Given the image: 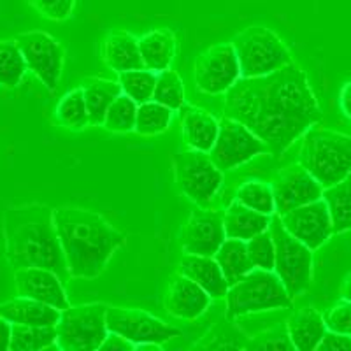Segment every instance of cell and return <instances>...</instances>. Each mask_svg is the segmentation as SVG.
Listing matches in <instances>:
<instances>
[{"instance_id": "484cf974", "label": "cell", "mask_w": 351, "mask_h": 351, "mask_svg": "<svg viewBox=\"0 0 351 351\" xmlns=\"http://www.w3.org/2000/svg\"><path fill=\"white\" fill-rule=\"evenodd\" d=\"M81 88L86 100L90 123L92 127H102L111 104L123 93L120 81L106 80V77H88L83 81Z\"/></svg>"}, {"instance_id": "4dcf8cb0", "label": "cell", "mask_w": 351, "mask_h": 351, "mask_svg": "<svg viewBox=\"0 0 351 351\" xmlns=\"http://www.w3.org/2000/svg\"><path fill=\"white\" fill-rule=\"evenodd\" d=\"M172 109L167 106L160 104L156 100H148L137 108L136 118V130L139 136L153 137L158 134H164L172 121Z\"/></svg>"}, {"instance_id": "e0dca14e", "label": "cell", "mask_w": 351, "mask_h": 351, "mask_svg": "<svg viewBox=\"0 0 351 351\" xmlns=\"http://www.w3.org/2000/svg\"><path fill=\"white\" fill-rule=\"evenodd\" d=\"M14 285L20 297L39 300L56 309H67L71 306L65 293L64 280L56 272L43 267H23L14 271Z\"/></svg>"}, {"instance_id": "4fadbf2b", "label": "cell", "mask_w": 351, "mask_h": 351, "mask_svg": "<svg viewBox=\"0 0 351 351\" xmlns=\"http://www.w3.org/2000/svg\"><path fill=\"white\" fill-rule=\"evenodd\" d=\"M106 319H108L109 332L123 335L125 339L134 343L136 350L143 344L162 346L167 341L181 335V330L178 327L167 325L164 319L156 318L146 311H141V309L109 306Z\"/></svg>"}, {"instance_id": "277c9868", "label": "cell", "mask_w": 351, "mask_h": 351, "mask_svg": "<svg viewBox=\"0 0 351 351\" xmlns=\"http://www.w3.org/2000/svg\"><path fill=\"white\" fill-rule=\"evenodd\" d=\"M300 139L299 164L311 172L322 186H332L351 174V136L311 127Z\"/></svg>"}, {"instance_id": "8992f818", "label": "cell", "mask_w": 351, "mask_h": 351, "mask_svg": "<svg viewBox=\"0 0 351 351\" xmlns=\"http://www.w3.org/2000/svg\"><path fill=\"white\" fill-rule=\"evenodd\" d=\"M232 44L239 58L241 77L267 76L293 62L287 44L267 27H247L232 39Z\"/></svg>"}, {"instance_id": "30bf717a", "label": "cell", "mask_w": 351, "mask_h": 351, "mask_svg": "<svg viewBox=\"0 0 351 351\" xmlns=\"http://www.w3.org/2000/svg\"><path fill=\"white\" fill-rule=\"evenodd\" d=\"M209 155L215 160V164L225 172L247 164L255 156L271 155V149L246 125L223 116L219 120L218 137Z\"/></svg>"}, {"instance_id": "9a60e30c", "label": "cell", "mask_w": 351, "mask_h": 351, "mask_svg": "<svg viewBox=\"0 0 351 351\" xmlns=\"http://www.w3.org/2000/svg\"><path fill=\"white\" fill-rule=\"evenodd\" d=\"M272 192L276 200V213L285 215L304 204L315 202L324 195V186L307 172L302 165L290 164L281 169L272 180Z\"/></svg>"}, {"instance_id": "7c38bea8", "label": "cell", "mask_w": 351, "mask_h": 351, "mask_svg": "<svg viewBox=\"0 0 351 351\" xmlns=\"http://www.w3.org/2000/svg\"><path fill=\"white\" fill-rule=\"evenodd\" d=\"M193 76L200 93H227L241 80V65L234 44L219 43L200 53L195 60Z\"/></svg>"}, {"instance_id": "d6a6232c", "label": "cell", "mask_w": 351, "mask_h": 351, "mask_svg": "<svg viewBox=\"0 0 351 351\" xmlns=\"http://www.w3.org/2000/svg\"><path fill=\"white\" fill-rule=\"evenodd\" d=\"M28 71L16 40H0V86L16 88Z\"/></svg>"}, {"instance_id": "7a4b0ae2", "label": "cell", "mask_w": 351, "mask_h": 351, "mask_svg": "<svg viewBox=\"0 0 351 351\" xmlns=\"http://www.w3.org/2000/svg\"><path fill=\"white\" fill-rule=\"evenodd\" d=\"M56 232L67 262L69 278L95 280L127 243L123 232L112 227L102 215L77 206L53 209Z\"/></svg>"}, {"instance_id": "d590c367", "label": "cell", "mask_w": 351, "mask_h": 351, "mask_svg": "<svg viewBox=\"0 0 351 351\" xmlns=\"http://www.w3.org/2000/svg\"><path fill=\"white\" fill-rule=\"evenodd\" d=\"M153 100L167 106L172 111H180L184 108V84L178 72L172 69L158 72Z\"/></svg>"}, {"instance_id": "f546056e", "label": "cell", "mask_w": 351, "mask_h": 351, "mask_svg": "<svg viewBox=\"0 0 351 351\" xmlns=\"http://www.w3.org/2000/svg\"><path fill=\"white\" fill-rule=\"evenodd\" d=\"M56 121L69 130H83L90 123L83 88H74L60 99L55 111Z\"/></svg>"}, {"instance_id": "ffe728a7", "label": "cell", "mask_w": 351, "mask_h": 351, "mask_svg": "<svg viewBox=\"0 0 351 351\" xmlns=\"http://www.w3.org/2000/svg\"><path fill=\"white\" fill-rule=\"evenodd\" d=\"M180 272L200 285L213 299H223L230 288L215 256L186 255L184 253L180 262Z\"/></svg>"}, {"instance_id": "7402d4cb", "label": "cell", "mask_w": 351, "mask_h": 351, "mask_svg": "<svg viewBox=\"0 0 351 351\" xmlns=\"http://www.w3.org/2000/svg\"><path fill=\"white\" fill-rule=\"evenodd\" d=\"M0 316L12 325H34V327H55L60 319V309L39 302V300L20 297L0 304Z\"/></svg>"}, {"instance_id": "8fae6325", "label": "cell", "mask_w": 351, "mask_h": 351, "mask_svg": "<svg viewBox=\"0 0 351 351\" xmlns=\"http://www.w3.org/2000/svg\"><path fill=\"white\" fill-rule=\"evenodd\" d=\"M14 40L27 62L28 71L32 72L49 92H55L60 83L62 71H64V46L48 32H40V30L18 34Z\"/></svg>"}, {"instance_id": "836d02e7", "label": "cell", "mask_w": 351, "mask_h": 351, "mask_svg": "<svg viewBox=\"0 0 351 351\" xmlns=\"http://www.w3.org/2000/svg\"><path fill=\"white\" fill-rule=\"evenodd\" d=\"M156 77H158V72L149 71L146 67L125 71L118 74L121 92L130 97V99L136 100L137 104H144L148 100H153Z\"/></svg>"}, {"instance_id": "44dd1931", "label": "cell", "mask_w": 351, "mask_h": 351, "mask_svg": "<svg viewBox=\"0 0 351 351\" xmlns=\"http://www.w3.org/2000/svg\"><path fill=\"white\" fill-rule=\"evenodd\" d=\"M181 130H183V139L188 148L209 153L218 137L219 120L206 109L184 106Z\"/></svg>"}, {"instance_id": "cb8c5ba5", "label": "cell", "mask_w": 351, "mask_h": 351, "mask_svg": "<svg viewBox=\"0 0 351 351\" xmlns=\"http://www.w3.org/2000/svg\"><path fill=\"white\" fill-rule=\"evenodd\" d=\"M269 225H271V216L247 208L236 199L228 204L223 213L225 234L230 239L250 241L260 232L269 230Z\"/></svg>"}, {"instance_id": "74e56055", "label": "cell", "mask_w": 351, "mask_h": 351, "mask_svg": "<svg viewBox=\"0 0 351 351\" xmlns=\"http://www.w3.org/2000/svg\"><path fill=\"white\" fill-rule=\"evenodd\" d=\"M246 350L293 351L295 346L291 343L290 334H288L287 322H285V324H278L276 327L269 328V330L262 332V334H258L256 337H253V339L246 344Z\"/></svg>"}, {"instance_id": "603a6c76", "label": "cell", "mask_w": 351, "mask_h": 351, "mask_svg": "<svg viewBox=\"0 0 351 351\" xmlns=\"http://www.w3.org/2000/svg\"><path fill=\"white\" fill-rule=\"evenodd\" d=\"M287 327L291 343L299 351H315L327 332L324 315L315 307H302L291 313Z\"/></svg>"}, {"instance_id": "d4e9b609", "label": "cell", "mask_w": 351, "mask_h": 351, "mask_svg": "<svg viewBox=\"0 0 351 351\" xmlns=\"http://www.w3.org/2000/svg\"><path fill=\"white\" fill-rule=\"evenodd\" d=\"M139 48L144 67L149 71L162 72L171 69L178 40L169 28H153L139 37Z\"/></svg>"}, {"instance_id": "6da1fadb", "label": "cell", "mask_w": 351, "mask_h": 351, "mask_svg": "<svg viewBox=\"0 0 351 351\" xmlns=\"http://www.w3.org/2000/svg\"><path fill=\"white\" fill-rule=\"evenodd\" d=\"M223 116L246 125L280 160L324 112L307 74L291 62L260 77H241L225 93Z\"/></svg>"}, {"instance_id": "7bdbcfd3", "label": "cell", "mask_w": 351, "mask_h": 351, "mask_svg": "<svg viewBox=\"0 0 351 351\" xmlns=\"http://www.w3.org/2000/svg\"><path fill=\"white\" fill-rule=\"evenodd\" d=\"M339 108L343 114L351 120V81L343 84L339 92Z\"/></svg>"}, {"instance_id": "ee69618b", "label": "cell", "mask_w": 351, "mask_h": 351, "mask_svg": "<svg viewBox=\"0 0 351 351\" xmlns=\"http://www.w3.org/2000/svg\"><path fill=\"white\" fill-rule=\"evenodd\" d=\"M11 322H8L4 316H0V351L9 350V344H11Z\"/></svg>"}, {"instance_id": "f35d334b", "label": "cell", "mask_w": 351, "mask_h": 351, "mask_svg": "<svg viewBox=\"0 0 351 351\" xmlns=\"http://www.w3.org/2000/svg\"><path fill=\"white\" fill-rule=\"evenodd\" d=\"M27 2L40 16L51 21L69 20L76 8V0H27Z\"/></svg>"}, {"instance_id": "ba28073f", "label": "cell", "mask_w": 351, "mask_h": 351, "mask_svg": "<svg viewBox=\"0 0 351 351\" xmlns=\"http://www.w3.org/2000/svg\"><path fill=\"white\" fill-rule=\"evenodd\" d=\"M269 230L276 247L274 272L283 281L288 295L297 299L313 283V250L291 236L281 223L278 213L271 216Z\"/></svg>"}, {"instance_id": "e575fe53", "label": "cell", "mask_w": 351, "mask_h": 351, "mask_svg": "<svg viewBox=\"0 0 351 351\" xmlns=\"http://www.w3.org/2000/svg\"><path fill=\"white\" fill-rule=\"evenodd\" d=\"M137 104L136 100L130 99L128 95L121 93L109 108L108 114L104 118L102 127L109 132L116 134H128L136 130V118H137Z\"/></svg>"}, {"instance_id": "9c48e42d", "label": "cell", "mask_w": 351, "mask_h": 351, "mask_svg": "<svg viewBox=\"0 0 351 351\" xmlns=\"http://www.w3.org/2000/svg\"><path fill=\"white\" fill-rule=\"evenodd\" d=\"M172 165L181 193L200 208H208L223 184V171L215 164L211 155L186 149L174 155Z\"/></svg>"}, {"instance_id": "f6af8a7d", "label": "cell", "mask_w": 351, "mask_h": 351, "mask_svg": "<svg viewBox=\"0 0 351 351\" xmlns=\"http://www.w3.org/2000/svg\"><path fill=\"white\" fill-rule=\"evenodd\" d=\"M341 297L344 300H350L351 302V272H348L346 278L343 281V287H341Z\"/></svg>"}, {"instance_id": "5b68a950", "label": "cell", "mask_w": 351, "mask_h": 351, "mask_svg": "<svg viewBox=\"0 0 351 351\" xmlns=\"http://www.w3.org/2000/svg\"><path fill=\"white\" fill-rule=\"evenodd\" d=\"M291 299L288 295L283 281L274 271L253 269L243 280L232 285L225 295L227 304V318L236 319L241 316L255 315L276 309L291 307Z\"/></svg>"}, {"instance_id": "f1b7e54d", "label": "cell", "mask_w": 351, "mask_h": 351, "mask_svg": "<svg viewBox=\"0 0 351 351\" xmlns=\"http://www.w3.org/2000/svg\"><path fill=\"white\" fill-rule=\"evenodd\" d=\"M58 348L55 327H34V325H12L11 351H43Z\"/></svg>"}, {"instance_id": "3957f363", "label": "cell", "mask_w": 351, "mask_h": 351, "mask_svg": "<svg viewBox=\"0 0 351 351\" xmlns=\"http://www.w3.org/2000/svg\"><path fill=\"white\" fill-rule=\"evenodd\" d=\"M5 258L12 271L43 267L69 278L67 262L56 232L53 209L46 204L9 206L2 219Z\"/></svg>"}, {"instance_id": "4316f807", "label": "cell", "mask_w": 351, "mask_h": 351, "mask_svg": "<svg viewBox=\"0 0 351 351\" xmlns=\"http://www.w3.org/2000/svg\"><path fill=\"white\" fill-rule=\"evenodd\" d=\"M215 260L223 271L230 287L255 269L252 258H250V253H247L246 241L241 239L227 237L218 252L215 253Z\"/></svg>"}, {"instance_id": "52a82bcc", "label": "cell", "mask_w": 351, "mask_h": 351, "mask_svg": "<svg viewBox=\"0 0 351 351\" xmlns=\"http://www.w3.org/2000/svg\"><path fill=\"white\" fill-rule=\"evenodd\" d=\"M109 304L92 302L69 306L60 311V319L55 325L56 344L64 351H97L109 334Z\"/></svg>"}, {"instance_id": "83f0119b", "label": "cell", "mask_w": 351, "mask_h": 351, "mask_svg": "<svg viewBox=\"0 0 351 351\" xmlns=\"http://www.w3.org/2000/svg\"><path fill=\"white\" fill-rule=\"evenodd\" d=\"M322 199L327 202L330 211L334 234L351 230V174H348L339 183L324 188Z\"/></svg>"}, {"instance_id": "ab89813d", "label": "cell", "mask_w": 351, "mask_h": 351, "mask_svg": "<svg viewBox=\"0 0 351 351\" xmlns=\"http://www.w3.org/2000/svg\"><path fill=\"white\" fill-rule=\"evenodd\" d=\"M327 330L339 332V334L351 335V302L350 300H341L334 304L324 315Z\"/></svg>"}, {"instance_id": "ac0fdd59", "label": "cell", "mask_w": 351, "mask_h": 351, "mask_svg": "<svg viewBox=\"0 0 351 351\" xmlns=\"http://www.w3.org/2000/svg\"><path fill=\"white\" fill-rule=\"evenodd\" d=\"M213 297L200 285L178 272L171 278L165 293V309L181 319H195L208 311Z\"/></svg>"}, {"instance_id": "d6986e66", "label": "cell", "mask_w": 351, "mask_h": 351, "mask_svg": "<svg viewBox=\"0 0 351 351\" xmlns=\"http://www.w3.org/2000/svg\"><path fill=\"white\" fill-rule=\"evenodd\" d=\"M102 58H104L106 65L118 74L144 67L139 37L127 30H120V28L106 36L104 43H102Z\"/></svg>"}, {"instance_id": "60d3db41", "label": "cell", "mask_w": 351, "mask_h": 351, "mask_svg": "<svg viewBox=\"0 0 351 351\" xmlns=\"http://www.w3.org/2000/svg\"><path fill=\"white\" fill-rule=\"evenodd\" d=\"M316 350H319V351H351V335L327 330L324 335V339L319 341V344Z\"/></svg>"}, {"instance_id": "2e32d148", "label": "cell", "mask_w": 351, "mask_h": 351, "mask_svg": "<svg viewBox=\"0 0 351 351\" xmlns=\"http://www.w3.org/2000/svg\"><path fill=\"white\" fill-rule=\"evenodd\" d=\"M225 239H227V234L223 227V215L199 206L190 213L184 223L181 247L186 255L215 256Z\"/></svg>"}, {"instance_id": "b9f144b4", "label": "cell", "mask_w": 351, "mask_h": 351, "mask_svg": "<svg viewBox=\"0 0 351 351\" xmlns=\"http://www.w3.org/2000/svg\"><path fill=\"white\" fill-rule=\"evenodd\" d=\"M100 350H106V351H132L136 350L134 343H130L128 339H125L123 335L116 334V332H109L106 341L102 343Z\"/></svg>"}, {"instance_id": "1f68e13d", "label": "cell", "mask_w": 351, "mask_h": 351, "mask_svg": "<svg viewBox=\"0 0 351 351\" xmlns=\"http://www.w3.org/2000/svg\"><path fill=\"white\" fill-rule=\"evenodd\" d=\"M234 199L263 215L276 213V200L272 184L263 180H246L237 186Z\"/></svg>"}, {"instance_id": "8d00e7d4", "label": "cell", "mask_w": 351, "mask_h": 351, "mask_svg": "<svg viewBox=\"0 0 351 351\" xmlns=\"http://www.w3.org/2000/svg\"><path fill=\"white\" fill-rule=\"evenodd\" d=\"M247 253L252 258L255 269H263V271H274L276 260V247L274 239L271 236V230L260 232L255 237L246 241Z\"/></svg>"}, {"instance_id": "5bb4252c", "label": "cell", "mask_w": 351, "mask_h": 351, "mask_svg": "<svg viewBox=\"0 0 351 351\" xmlns=\"http://www.w3.org/2000/svg\"><path fill=\"white\" fill-rule=\"evenodd\" d=\"M281 223L291 236L307 247H311L313 252L319 250L334 236L330 211L324 199L304 204L300 208L285 213L281 215Z\"/></svg>"}]
</instances>
